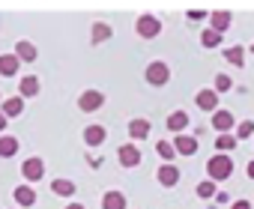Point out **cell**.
<instances>
[{
    "instance_id": "6da1fadb",
    "label": "cell",
    "mask_w": 254,
    "mask_h": 209,
    "mask_svg": "<svg viewBox=\"0 0 254 209\" xmlns=\"http://www.w3.org/2000/svg\"><path fill=\"white\" fill-rule=\"evenodd\" d=\"M206 170H209V179L212 182H221V179H230L233 176V161H230V156L218 153V156H212L206 161Z\"/></svg>"
},
{
    "instance_id": "7a4b0ae2",
    "label": "cell",
    "mask_w": 254,
    "mask_h": 209,
    "mask_svg": "<svg viewBox=\"0 0 254 209\" xmlns=\"http://www.w3.org/2000/svg\"><path fill=\"white\" fill-rule=\"evenodd\" d=\"M135 30H138L141 39H153V36L162 33V21H159L156 15H141V18L135 21Z\"/></svg>"
},
{
    "instance_id": "3957f363",
    "label": "cell",
    "mask_w": 254,
    "mask_h": 209,
    "mask_svg": "<svg viewBox=\"0 0 254 209\" xmlns=\"http://www.w3.org/2000/svg\"><path fill=\"white\" fill-rule=\"evenodd\" d=\"M147 81H150L153 87H165V84L171 81V69H168V63L153 60V63L147 66Z\"/></svg>"
},
{
    "instance_id": "277c9868",
    "label": "cell",
    "mask_w": 254,
    "mask_h": 209,
    "mask_svg": "<svg viewBox=\"0 0 254 209\" xmlns=\"http://www.w3.org/2000/svg\"><path fill=\"white\" fill-rule=\"evenodd\" d=\"M21 173H24V179H27V182H39V179L45 176V161L33 156V158H27V161L21 164Z\"/></svg>"
},
{
    "instance_id": "5b68a950",
    "label": "cell",
    "mask_w": 254,
    "mask_h": 209,
    "mask_svg": "<svg viewBox=\"0 0 254 209\" xmlns=\"http://www.w3.org/2000/svg\"><path fill=\"white\" fill-rule=\"evenodd\" d=\"M102 104H105V96H102L99 90H87V93L78 96V108H81V111H99Z\"/></svg>"
},
{
    "instance_id": "8992f818",
    "label": "cell",
    "mask_w": 254,
    "mask_h": 209,
    "mask_svg": "<svg viewBox=\"0 0 254 209\" xmlns=\"http://www.w3.org/2000/svg\"><path fill=\"white\" fill-rule=\"evenodd\" d=\"M117 158H120L123 167H138V164H141V150H138L135 144H126V147H120Z\"/></svg>"
},
{
    "instance_id": "52a82bcc",
    "label": "cell",
    "mask_w": 254,
    "mask_h": 209,
    "mask_svg": "<svg viewBox=\"0 0 254 209\" xmlns=\"http://www.w3.org/2000/svg\"><path fill=\"white\" fill-rule=\"evenodd\" d=\"M174 150H177L180 156H194V153H197V138H191V135H177V138H174Z\"/></svg>"
},
{
    "instance_id": "ba28073f",
    "label": "cell",
    "mask_w": 254,
    "mask_h": 209,
    "mask_svg": "<svg viewBox=\"0 0 254 209\" xmlns=\"http://www.w3.org/2000/svg\"><path fill=\"white\" fill-rule=\"evenodd\" d=\"M18 66H21V60L15 54H0V75L3 78H12L18 72Z\"/></svg>"
},
{
    "instance_id": "9c48e42d",
    "label": "cell",
    "mask_w": 254,
    "mask_h": 209,
    "mask_svg": "<svg viewBox=\"0 0 254 209\" xmlns=\"http://www.w3.org/2000/svg\"><path fill=\"white\" fill-rule=\"evenodd\" d=\"M159 182H162L165 188L177 185V182H180V170H177V164H162V167H159Z\"/></svg>"
},
{
    "instance_id": "30bf717a",
    "label": "cell",
    "mask_w": 254,
    "mask_h": 209,
    "mask_svg": "<svg viewBox=\"0 0 254 209\" xmlns=\"http://www.w3.org/2000/svg\"><path fill=\"white\" fill-rule=\"evenodd\" d=\"M197 108H200V111H215V108H218V93L200 90V93H197Z\"/></svg>"
},
{
    "instance_id": "8fae6325",
    "label": "cell",
    "mask_w": 254,
    "mask_h": 209,
    "mask_svg": "<svg viewBox=\"0 0 254 209\" xmlns=\"http://www.w3.org/2000/svg\"><path fill=\"white\" fill-rule=\"evenodd\" d=\"M230 21H233V15H230V12H224V9H218V12H212V15H209V24H212V30H215V33H224V30L230 27Z\"/></svg>"
},
{
    "instance_id": "7c38bea8",
    "label": "cell",
    "mask_w": 254,
    "mask_h": 209,
    "mask_svg": "<svg viewBox=\"0 0 254 209\" xmlns=\"http://www.w3.org/2000/svg\"><path fill=\"white\" fill-rule=\"evenodd\" d=\"M18 93H21V99L39 96V78H36V75H27V78H21V84H18Z\"/></svg>"
},
{
    "instance_id": "4fadbf2b",
    "label": "cell",
    "mask_w": 254,
    "mask_h": 209,
    "mask_svg": "<svg viewBox=\"0 0 254 209\" xmlns=\"http://www.w3.org/2000/svg\"><path fill=\"white\" fill-rule=\"evenodd\" d=\"M21 111H24V99H21V96H12V99L3 102V117H6V120H9V117H21Z\"/></svg>"
},
{
    "instance_id": "5bb4252c",
    "label": "cell",
    "mask_w": 254,
    "mask_h": 209,
    "mask_svg": "<svg viewBox=\"0 0 254 209\" xmlns=\"http://www.w3.org/2000/svg\"><path fill=\"white\" fill-rule=\"evenodd\" d=\"M186 126H189V114H186V111H174V114L168 117V129H171V132L183 135V132H186Z\"/></svg>"
},
{
    "instance_id": "9a60e30c",
    "label": "cell",
    "mask_w": 254,
    "mask_h": 209,
    "mask_svg": "<svg viewBox=\"0 0 254 209\" xmlns=\"http://www.w3.org/2000/svg\"><path fill=\"white\" fill-rule=\"evenodd\" d=\"M212 126H215L221 135H227V132L233 129V114H230V111H215V117H212Z\"/></svg>"
},
{
    "instance_id": "2e32d148",
    "label": "cell",
    "mask_w": 254,
    "mask_h": 209,
    "mask_svg": "<svg viewBox=\"0 0 254 209\" xmlns=\"http://www.w3.org/2000/svg\"><path fill=\"white\" fill-rule=\"evenodd\" d=\"M15 203H18V206H33V203H36V191H33L30 185H18V188H15Z\"/></svg>"
},
{
    "instance_id": "e0dca14e",
    "label": "cell",
    "mask_w": 254,
    "mask_h": 209,
    "mask_svg": "<svg viewBox=\"0 0 254 209\" xmlns=\"http://www.w3.org/2000/svg\"><path fill=\"white\" fill-rule=\"evenodd\" d=\"M15 153H18V141L12 135H3L0 138V158H12Z\"/></svg>"
},
{
    "instance_id": "ac0fdd59",
    "label": "cell",
    "mask_w": 254,
    "mask_h": 209,
    "mask_svg": "<svg viewBox=\"0 0 254 209\" xmlns=\"http://www.w3.org/2000/svg\"><path fill=\"white\" fill-rule=\"evenodd\" d=\"M84 141H87V147H99L105 141V129L102 126H87L84 129Z\"/></svg>"
},
{
    "instance_id": "d6986e66",
    "label": "cell",
    "mask_w": 254,
    "mask_h": 209,
    "mask_svg": "<svg viewBox=\"0 0 254 209\" xmlns=\"http://www.w3.org/2000/svg\"><path fill=\"white\" fill-rule=\"evenodd\" d=\"M102 209H126V197L120 191H108L102 197Z\"/></svg>"
},
{
    "instance_id": "ffe728a7",
    "label": "cell",
    "mask_w": 254,
    "mask_h": 209,
    "mask_svg": "<svg viewBox=\"0 0 254 209\" xmlns=\"http://www.w3.org/2000/svg\"><path fill=\"white\" fill-rule=\"evenodd\" d=\"M15 57H18L21 63H33V60H36V48H33L30 42H18V45H15Z\"/></svg>"
},
{
    "instance_id": "44dd1931",
    "label": "cell",
    "mask_w": 254,
    "mask_h": 209,
    "mask_svg": "<svg viewBox=\"0 0 254 209\" xmlns=\"http://www.w3.org/2000/svg\"><path fill=\"white\" fill-rule=\"evenodd\" d=\"M129 135H132L135 141H144V138L150 135V123H147V120H132V123H129Z\"/></svg>"
},
{
    "instance_id": "7402d4cb",
    "label": "cell",
    "mask_w": 254,
    "mask_h": 209,
    "mask_svg": "<svg viewBox=\"0 0 254 209\" xmlns=\"http://www.w3.org/2000/svg\"><path fill=\"white\" fill-rule=\"evenodd\" d=\"M51 191L60 194V197H72V194H75V182H72V179H54V182H51Z\"/></svg>"
},
{
    "instance_id": "603a6c76",
    "label": "cell",
    "mask_w": 254,
    "mask_h": 209,
    "mask_svg": "<svg viewBox=\"0 0 254 209\" xmlns=\"http://www.w3.org/2000/svg\"><path fill=\"white\" fill-rule=\"evenodd\" d=\"M105 39H111V27L105 21H96L93 24V45H102Z\"/></svg>"
},
{
    "instance_id": "cb8c5ba5",
    "label": "cell",
    "mask_w": 254,
    "mask_h": 209,
    "mask_svg": "<svg viewBox=\"0 0 254 209\" xmlns=\"http://www.w3.org/2000/svg\"><path fill=\"white\" fill-rule=\"evenodd\" d=\"M224 57H227V63H233V66H242V60H245V51H242L239 45H230V48L224 51Z\"/></svg>"
},
{
    "instance_id": "d4e9b609",
    "label": "cell",
    "mask_w": 254,
    "mask_h": 209,
    "mask_svg": "<svg viewBox=\"0 0 254 209\" xmlns=\"http://www.w3.org/2000/svg\"><path fill=\"white\" fill-rule=\"evenodd\" d=\"M156 153H159V156L165 158V164H171V158L177 156V150H174V144H168V141H159V144H156Z\"/></svg>"
},
{
    "instance_id": "484cf974",
    "label": "cell",
    "mask_w": 254,
    "mask_h": 209,
    "mask_svg": "<svg viewBox=\"0 0 254 209\" xmlns=\"http://www.w3.org/2000/svg\"><path fill=\"white\" fill-rule=\"evenodd\" d=\"M200 42H203L206 48H215V45L221 42V33H215V30L209 27V30H203V36H200Z\"/></svg>"
},
{
    "instance_id": "4316f807",
    "label": "cell",
    "mask_w": 254,
    "mask_h": 209,
    "mask_svg": "<svg viewBox=\"0 0 254 209\" xmlns=\"http://www.w3.org/2000/svg\"><path fill=\"white\" fill-rule=\"evenodd\" d=\"M215 147H218L221 153H227V150L236 147V138H233V135H218V138H215Z\"/></svg>"
},
{
    "instance_id": "83f0119b",
    "label": "cell",
    "mask_w": 254,
    "mask_h": 209,
    "mask_svg": "<svg viewBox=\"0 0 254 209\" xmlns=\"http://www.w3.org/2000/svg\"><path fill=\"white\" fill-rule=\"evenodd\" d=\"M197 197H215V182L212 179H203L197 185Z\"/></svg>"
},
{
    "instance_id": "f1b7e54d",
    "label": "cell",
    "mask_w": 254,
    "mask_h": 209,
    "mask_svg": "<svg viewBox=\"0 0 254 209\" xmlns=\"http://www.w3.org/2000/svg\"><path fill=\"white\" fill-rule=\"evenodd\" d=\"M230 87H233V81H230V75H218V78H215V90H218V93H227Z\"/></svg>"
},
{
    "instance_id": "f546056e",
    "label": "cell",
    "mask_w": 254,
    "mask_h": 209,
    "mask_svg": "<svg viewBox=\"0 0 254 209\" xmlns=\"http://www.w3.org/2000/svg\"><path fill=\"white\" fill-rule=\"evenodd\" d=\"M251 132H254V123H239V129H236V135H239V138H248Z\"/></svg>"
},
{
    "instance_id": "4dcf8cb0",
    "label": "cell",
    "mask_w": 254,
    "mask_h": 209,
    "mask_svg": "<svg viewBox=\"0 0 254 209\" xmlns=\"http://www.w3.org/2000/svg\"><path fill=\"white\" fill-rule=\"evenodd\" d=\"M230 209H251V203H248V200H236Z\"/></svg>"
},
{
    "instance_id": "1f68e13d",
    "label": "cell",
    "mask_w": 254,
    "mask_h": 209,
    "mask_svg": "<svg viewBox=\"0 0 254 209\" xmlns=\"http://www.w3.org/2000/svg\"><path fill=\"white\" fill-rule=\"evenodd\" d=\"M6 123H9V120L3 117V111H0V132H3V129H6Z\"/></svg>"
},
{
    "instance_id": "d6a6232c",
    "label": "cell",
    "mask_w": 254,
    "mask_h": 209,
    "mask_svg": "<svg viewBox=\"0 0 254 209\" xmlns=\"http://www.w3.org/2000/svg\"><path fill=\"white\" fill-rule=\"evenodd\" d=\"M248 176H251V179H254V161H251V164H248Z\"/></svg>"
},
{
    "instance_id": "836d02e7",
    "label": "cell",
    "mask_w": 254,
    "mask_h": 209,
    "mask_svg": "<svg viewBox=\"0 0 254 209\" xmlns=\"http://www.w3.org/2000/svg\"><path fill=\"white\" fill-rule=\"evenodd\" d=\"M66 209H84V206H81V203H69Z\"/></svg>"
},
{
    "instance_id": "e575fe53",
    "label": "cell",
    "mask_w": 254,
    "mask_h": 209,
    "mask_svg": "<svg viewBox=\"0 0 254 209\" xmlns=\"http://www.w3.org/2000/svg\"><path fill=\"white\" fill-rule=\"evenodd\" d=\"M251 51H254V45H251Z\"/></svg>"
}]
</instances>
